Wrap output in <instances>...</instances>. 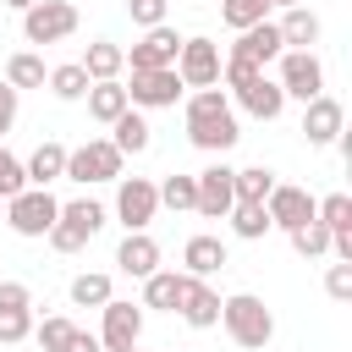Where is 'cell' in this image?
<instances>
[{"label":"cell","mask_w":352,"mask_h":352,"mask_svg":"<svg viewBox=\"0 0 352 352\" xmlns=\"http://www.w3.org/2000/svg\"><path fill=\"white\" fill-rule=\"evenodd\" d=\"M280 28L275 22H258V28H242L236 33V44H231V60H248L253 72H264L270 60H280Z\"/></svg>","instance_id":"14"},{"label":"cell","mask_w":352,"mask_h":352,"mask_svg":"<svg viewBox=\"0 0 352 352\" xmlns=\"http://www.w3.org/2000/svg\"><path fill=\"white\" fill-rule=\"evenodd\" d=\"M275 28H280V44H286V50H314V44H319V16H314L308 6H286V16H280Z\"/></svg>","instance_id":"22"},{"label":"cell","mask_w":352,"mask_h":352,"mask_svg":"<svg viewBox=\"0 0 352 352\" xmlns=\"http://www.w3.org/2000/svg\"><path fill=\"white\" fill-rule=\"evenodd\" d=\"M77 33V6L72 0H38L22 11V38L28 44H60Z\"/></svg>","instance_id":"4"},{"label":"cell","mask_w":352,"mask_h":352,"mask_svg":"<svg viewBox=\"0 0 352 352\" xmlns=\"http://www.w3.org/2000/svg\"><path fill=\"white\" fill-rule=\"evenodd\" d=\"M264 214H270V226H280V231H297L302 220H314V192L275 182V192L264 198Z\"/></svg>","instance_id":"16"},{"label":"cell","mask_w":352,"mask_h":352,"mask_svg":"<svg viewBox=\"0 0 352 352\" xmlns=\"http://www.w3.org/2000/svg\"><path fill=\"white\" fill-rule=\"evenodd\" d=\"M182 99V77L176 66H160V72H132V88H126V104H143V110H165Z\"/></svg>","instance_id":"11"},{"label":"cell","mask_w":352,"mask_h":352,"mask_svg":"<svg viewBox=\"0 0 352 352\" xmlns=\"http://www.w3.org/2000/svg\"><path fill=\"white\" fill-rule=\"evenodd\" d=\"M0 308H33L28 286H22V280H0Z\"/></svg>","instance_id":"41"},{"label":"cell","mask_w":352,"mask_h":352,"mask_svg":"<svg viewBox=\"0 0 352 352\" xmlns=\"http://www.w3.org/2000/svg\"><path fill=\"white\" fill-rule=\"evenodd\" d=\"M182 275H214V270H226V242L220 236H187V248H182Z\"/></svg>","instance_id":"21"},{"label":"cell","mask_w":352,"mask_h":352,"mask_svg":"<svg viewBox=\"0 0 352 352\" xmlns=\"http://www.w3.org/2000/svg\"><path fill=\"white\" fill-rule=\"evenodd\" d=\"M182 270H154L148 280H143V308H160V314H176V302H182Z\"/></svg>","instance_id":"24"},{"label":"cell","mask_w":352,"mask_h":352,"mask_svg":"<svg viewBox=\"0 0 352 352\" xmlns=\"http://www.w3.org/2000/svg\"><path fill=\"white\" fill-rule=\"evenodd\" d=\"M154 209H160V182H148V176H121V187H116V214H121V226H126V231H148Z\"/></svg>","instance_id":"7"},{"label":"cell","mask_w":352,"mask_h":352,"mask_svg":"<svg viewBox=\"0 0 352 352\" xmlns=\"http://www.w3.org/2000/svg\"><path fill=\"white\" fill-rule=\"evenodd\" d=\"M44 77H50V72H44V60H38L33 50H16V55L6 60V82H11L16 94H22V88H44Z\"/></svg>","instance_id":"28"},{"label":"cell","mask_w":352,"mask_h":352,"mask_svg":"<svg viewBox=\"0 0 352 352\" xmlns=\"http://www.w3.org/2000/svg\"><path fill=\"white\" fill-rule=\"evenodd\" d=\"M6 6H11V11H28V6H38V0H6Z\"/></svg>","instance_id":"43"},{"label":"cell","mask_w":352,"mask_h":352,"mask_svg":"<svg viewBox=\"0 0 352 352\" xmlns=\"http://www.w3.org/2000/svg\"><path fill=\"white\" fill-rule=\"evenodd\" d=\"M275 6H302V0H275Z\"/></svg>","instance_id":"44"},{"label":"cell","mask_w":352,"mask_h":352,"mask_svg":"<svg viewBox=\"0 0 352 352\" xmlns=\"http://www.w3.org/2000/svg\"><path fill=\"white\" fill-rule=\"evenodd\" d=\"M116 292H110V275H94V270H82L77 280H72V302L77 308H104Z\"/></svg>","instance_id":"32"},{"label":"cell","mask_w":352,"mask_h":352,"mask_svg":"<svg viewBox=\"0 0 352 352\" xmlns=\"http://www.w3.org/2000/svg\"><path fill=\"white\" fill-rule=\"evenodd\" d=\"M126 16L148 33V28H160V22H165V0H126Z\"/></svg>","instance_id":"39"},{"label":"cell","mask_w":352,"mask_h":352,"mask_svg":"<svg viewBox=\"0 0 352 352\" xmlns=\"http://www.w3.org/2000/svg\"><path fill=\"white\" fill-rule=\"evenodd\" d=\"M192 182H198V204H192V209H198L204 220H226L231 204H236V192H231V165H204Z\"/></svg>","instance_id":"13"},{"label":"cell","mask_w":352,"mask_h":352,"mask_svg":"<svg viewBox=\"0 0 352 352\" xmlns=\"http://www.w3.org/2000/svg\"><path fill=\"white\" fill-rule=\"evenodd\" d=\"M236 99H242V110H248V116H258V121H275V116L286 110L280 82H275V77H264V72H258V77H248V82L236 88Z\"/></svg>","instance_id":"18"},{"label":"cell","mask_w":352,"mask_h":352,"mask_svg":"<svg viewBox=\"0 0 352 352\" xmlns=\"http://www.w3.org/2000/svg\"><path fill=\"white\" fill-rule=\"evenodd\" d=\"M72 330H77V324H72V319H66V314H50V319H44V324H33V341H38V346H44V352H60V346H66V341H72Z\"/></svg>","instance_id":"35"},{"label":"cell","mask_w":352,"mask_h":352,"mask_svg":"<svg viewBox=\"0 0 352 352\" xmlns=\"http://www.w3.org/2000/svg\"><path fill=\"white\" fill-rule=\"evenodd\" d=\"M341 121H346L341 99L319 94V99H308V110H302V138H308L314 148H330V143L341 138Z\"/></svg>","instance_id":"15"},{"label":"cell","mask_w":352,"mask_h":352,"mask_svg":"<svg viewBox=\"0 0 352 352\" xmlns=\"http://www.w3.org/2000/svg\"><path fill=\"white\" fill-rule=\"evenodd\" d=\"M77 66L88 72V82H116V77H121V66H126V55H121V44L94 38V44H88V55H82Z\"/></svg>","instance_id":"23"},{"label":"cell","mask_w":352,"mask_h":352,"mask_svg":"<svg viewBox=\"0 0 352 352\" xmlns=\"http://www.w3.org/2000/svg\"><path fill=\"white\" fill-rule=\"evenodd\" d=\"M55 214H60V204H55L50 187H22L16 198H6V226L16 236H50Z\"/></svg>","instance_id":"3"},{"label":"cell","mask_w":352,"mask_h":352,"mask_svg":"<svg viewBox=\"0 0 352 352\" xmlns=\"http://www.w3.org/2000/svg\"><path fill=\"white\" fill-rule=\"evenodd\" d=\"M116 264H121L132 280H148V275L160 270V242H154L148 231H126V242L116 248Z\"/></svg>","instance_id":"19"},{"label":"cell","mask_w":352,"mask_h":352,"mask_svg":"<svg viewBox=\"0 0 352 352\" xmlns=\"http://www.w3.org/2000/svg\"><path fill=\"white\" fill-rule=\"evenodd\" d=\"M176 314H182V324L209 330V324H220V292L204 286L198 275H187V280H182V302H176Z\"/></svg>","instance_id":"17"},{"label":"cell","mask_w":352,"mask_h":352,"mask_svg":"<svg viewBox=\"0 0 352 352\" xmlns=\"http://www.w3.org/2000/svg\"><path fill=\"white\" fill-rule=\"evenodd\" d=\"M33 336V308H0V346H16Z\"/></svg>","instance_id":"36"},{"label":"cell","mask_w":352,"mask_h":352,"mask_svg":"<svg viewBox=\"0 0 352 352\" xmlns=\"http://www.w3.org/2000/svg\"><path fill=\"white\" fill-rule=\"evenodd\" d=\"M286 236H292V248H297L302 258H324V253H330V231L319 226V214H314V220H302V226H297V231H286Z\"/></svg>","instance_id":"33"},{"label":"cell","mask_w":352,"mask_h":352,"mask_svg":"<svg viewBox=\"0 0 352 352\" xmlns=\"http://www.w3.org/2000/svg\"><path fill=\"white\" fill-rule=\"evenodd\" d=\"M270 6L275 0H220V16H226V28H258V22H270Z\"/></svg>","instance_id":"30"},{"label":"cell","mask_w":352,"mask_h":352,"mask_svg":"<svg viewBox=\"0 0 352 352\" xmlns=\"http://www.w3.org/2000/svg\"><path fill=\"white\" fill-rule=\"evenodd\" d=\"M126 60H132V72H160V66H176V55H182V33L176 28H148L132 50H121Z\"/></svg>","instance_id":"10"},{"label":"cell","mask_w":352,"mask_h":352,"mask_svg":"<svg viewBox=\"0 0 352 352\" xmlns=\"http://www.w3.org/2000/svg\"><path fill=\"white\" fill-rule=\"evenodd\" d=\"M22 187H28V170H22V160L0 143V204H6V198H16Z\"/></svg>","instance_id":"37"},{"label":"cell","mask_w":352,"mask_h":352,"mask_svg":"<svg viewBox=\"0 0 352 352\" xmlns=\"http://www.w3.org/2000/svg\"><path fill=\"white\" fill-rule=\"evenodd\" d=\"M66 176L72 182H121V148L110 138H88L82 148H66Z\"/></svg>","instance_id":"5"},{"label":"cell","mask_w":352,"mask_h":352,"mask_svg":"<svg viewBox=\"0 0 352 352\" xmlns=\"http://www.w3.org/2000/svg\"><path fill=\"white\" fill-rule=\"evenodd\" d=\"M82 99H88V116H94V121H104V126H110L116 116H126V110H132V104H126V88H121V82H94V88L82 94Z\"/></svg>","instance_id":"25"},{"label":"cell","mask_w":352,"mask_h":352,"mask_svg":"<svg viewBox=\"0 0 352 352\" xmlns=\"http://www.w3.org/2000/svg\"><path fill=\"white\" fill-rule=\"evenodd\" d=\"M60 352H104V346H99V336H94V330H72V341H66Z\"/></svg>","instance_id":"42"},{"label":"cell","mask_w":352,"mask_h":352,"mask_svg":"<svg viewBox=\"0 0 352 352\" xmlns=\"http://www.w3.org/2000/svg\"><path fill=\"white\" fill-rule=\"evenodd\" d=\"M280 94L286 99H319L324 94V66H319V55L314 50H280Z\"/></svg>","instance_id":"6"},{"label":"cell","mask_w":352,"mask_h":352,"mask_svg":"<svg viewBox=\"0 0 352 352\" xmlns=\"http://www.w3.org/2000/svg\"><path fill=\"white\" fill-rule=\"evenodd\" d=\"M176 77H182V88H214L220 82V44L214 38H182Z\"/></svg>","instance_id":"8"},{"label":"cell","mask_w":352,"mask_h":352,"mask_svg":"<svg viewBox=\"0 0 352 352\" xmlns=\"http://www.w3.org/2000/svg\"><path fill=\"white\" fill-rule=\"evenodd\" d=\"M126 352H138V346H126Z\"/></svg>","instance_id":"46"},{"label":"cell","mask_w":352,"mask_h":352,"mask_svg":"<svg viewBox=\"0 0 352 352\" xmlns=\"http://www.w3.org/2000/svg\"><path fill=\"white\" fill-rule=\"evenodd\" d=\"M110 132H116L110 143L121 148V160H126V154H143V148L154 143V138H148V121H143L138 110H126V116H116V121H110Z\"/></svg>","instance_id":"27"},{"label":"cell","mask_w":352,"mask_h":352,"mask_svg":"<svg viewBox=\"0 0 352 352\" xmlns=\"http://www.w3.org/2000/svg\"><path fill=\"white\" fill-rule=\"evenodd\" d=\"M99 226H104V204L72 198V204H60V214H55V226H50V248H55V253H77V248L94 242Z\"/></svg>","instance_id":"2"},{"label":"cell","mask_w":352,"mask_h":352,"mask_svg":"<svg viewBox=\"0 0 352 352\" xmlns=\"http://www.w3.org/2000/svg\"><path fill=\"white\" fill-rule=\"evenodd\" d=\"M226 220H231V231H236L242 242H258L264 231H275V226H270V214H264V204H231V214H226Z\"/></svg>","instance_id":"29"},{"label":"cell","mask_w":352,"mask_h":352,"mask_svg":"<svg viewBox=\"0 0 352 352\" xmlns=\"http://www.w3.org/2000/svg\"><path fill=\"white\" fill-rule=\"evenodd\" d=\"M22 170H28V187L60 182V176H66V143H38V148L22 160Z\"/></svg>","instance_id":"20"},{"label":"cell","mask_w":352,"mask_h":352,"mask_svg":"<svg viewBox=\"0 0 352 352\" xmlns=\"http://www.w3.org/2000/svg\"><path fill=\"white\" fill-rule=\"evenodd\" d=\"M16 99H22V94H16L11 82H0V138L16 126Z\"/></svg>","instance_id":"40"},{"label":"cell","mask_w":352,"mask_h":352,"mask_svg":"<svg viewBox=\"0 0 352 352\" xmlns=\"http://www.w3.org/2000/svg\"><path fill=\"white\" fill-rule=\"evenodd\" d=\"M0 220H6V204H0Z\"/></svg>","instance_id":"45"},{"label":"cell","mask_w":352,"mask_h":352,"mask_svg":"<svg viewBox=\"0 0 352 352\" xmlns=\"http://www.w3.org/2000/svg\"><path fill=\"white\" fill-rule=\"evenodd\" d=\"M324 292H330L336 302H352V264H341V258H336V264L324 270Z\"/></svg>","instance_id":"38"},{"label":"cell","mask_w":352,"mask_h":352,"mask_svg":"<svg viewBox=\"0 0 352 352\" xmlns=\"http://www.w3.org/2000/svg\"><path fill=\"white\" fill-rule=\"evenodd\" d=\"M99 314H104V324H99V346H104V352H126V346H138V336H143V302H121V297H110Z\"/></svg>","instance_id":"9"},{"label":"cell","mask_w":352,"mask_h":352,"mask_svg":"<svg viewBox=\"0 0 352 352\" xmlns=\"http://www.w3.org/2000/svg\"><path fill=\"white\" fill-rule=\"evenodd\" d=\"M160 204L176 209V214L192 209V204H198V182H192V176H165V182H160Z\"/></svg>","instance_id":"34"},{"label":"cell","mask_w":352,"mask_h":352,"mask_svg":"<svg viewBox=\"0 0 352 352\" xmlns=\"http://www.w3.org/2000/svg\"><path fill=\"white\" fill-rule=\"evenodd\" d=\"M44 82H50V94H55V99H82V94L94 88V82H88V72H82L77 60H66V66H55V72H50Z\"/></svg>","instance_id":"31"},{"label":"cell","mask_w":352,"mask_h":352,"mask_svg":"<svg viewBox=\"0 0 352 352\" xmlns=\"http://www.w3.org/2000/svg\"><path fill=\"white\" fill-rule=\"evenodd\" d=\"M236 116L231 110H209V116H187V143L192 148H204V154H226V148H236Z\"/></svg>","instance_id":"12"},{"label":"cell","mask_w":352,"mask_h":352,"mask_svg":"<svg viewBox=\"0 0 352 352\" xmlns=\"http://www.w3.org/2000/svg\"><path fill=\"white\" fill-rule=\"evenodd\" d=\"M231 192H236V204H264V198L275 192V170H270V165L231 170Z\"/></svg>","instance_id":"26"},{"label":"cell","mask_w":352,"mask_h":352,"mask_svg":"<svg viewBox=\"0 0 352 352\" xmlns=\"http://www.w3.org/2000/svg\"><path fill=\"white\" fill-rule=\"evenodd\" d=\"M220 324H226V336H231L236 346H248V352L270 346V336H275V314H270L264 297H253V292L220 297Z\"/></svg>","instance_id":"1"}]
</instances>
